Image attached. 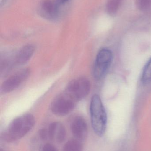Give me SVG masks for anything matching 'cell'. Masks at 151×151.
<instances>
[{
	"mask_svg": "<svg viewBox=\"0 0 151 151\" xmlns=\"http://www.w3.org/2000/svg\"><path fill=\"white\" fill-rule=\"evenodd\" d=\"M68 0H57V4H63L64 3L66 2Z\"/></svg>",
	"mask_w": 151,
	"mask_h": 151,
	"instance_id": "cell-16",
	"label": "cell"
},
{
	"mask_svg": "<svg viewBox=\"0 0 151 151\" xmlns=\"http://www.w3.org/2000/svg\"><path fill=\"white\" fill-rule=\"evenodd\" d=\"M48 137L51 141L58 143H63L66 137V131L64 126L59 122H53L47 129Z\"/></svg>",
	"mask_w": 151,
	"mask_h": 151,
	"instance_id": "cell-8",
	"label": "cell"
},
{
	"mask_svg": "<svg viewBox=\"0 0 151 151\" xmlns=\"http://www.w3.org/2000/svg\"><path fill=\"white\" fill-rule=\"evenodd\" d=\"M90 111L93 130L97 135L102 137L106 130L107 116L102 99L97 94L94 95L91 98Z\"/></svg>",
	"mask_w": 151,
	"mask_h": 151,
	"instance_id": "cell-2",
	"label": "cell"
},
{
	"mask_svg": "<svg viewBox=\"0 0 151 151\" xmlns=\"http://www.w3.org/2000/svg\"><path fill=\"white\" fill-rule=\"evenodd\" d=\"M113 58L112 52L109 49L103 48L98 51L93 69L95 79L100 80L104 77L111 67Z\"/></svg>",
	"mask_w": 151,
	"mask_h": 151,
	"instance_id": "cell-3",
	"label": "cell"
},
{
	"mask_svg": "<svg viewBox=\"0 0 151 151\" xmlns=\"http://www.w3.org/2000/svg\"><path fill=\"white\" fill-rule=\"evenodd\" d=\"M83 146L80 141L71 140L65 144L63 151H82Z\"/></svg>",
	"mask_w": 151,
	"mask_h": 151,
	"instance_id": "cell-12",
	"label": "cell"
},
{
	"mask_svg": "<svg viewBox=\"0 0 151 151\" xmlns=\"http://www.w3.org/2000/svg\"><path fill=\"white\" fill-rule=\"evenodd\" d=\"M91 85L85 77H79L71 81L65 91L78 102L86 97L90 91Z\"/></svg>",
	"mask_w": 151,
	"mask_h": 151,
	"instance_id": "cell-5",
	"label": "cell"
},
{
	"mask_svg": "<svg viewBox=\"0 0 151 151\" xmlns=\"http://www.w3.org/2000/svg\"><path fill=\"white\" fill-rule=\"evenodd\" d=\"M122 0H108L106 4V10L108 14L111 16L115 15L120 7Z\"/></svg>",
	"mask_w": 151,
	"mask_h": 151,
	"instance_id": "cell-13",
	"label": "cell"
},
{
	"mask_svg": "<svg viewBox=\"0 0 151 151\" xmlns=\"http://www.w3.org/2000/svg\"><path fill=\"white\" fill-rule=\"evenodd\" d=\"M41 151H59L54 145L50 143L46 144L43 145Z\"/></svg>",
	"mask_w": 151,
	"mask_h": 151,
	"instance_id": "cell-15",
	"label": "cell"
},
{
	"mask_svg": "<svg viewBox=\"0 0 151 151\" xmlns=\"http://www.w3.org/2000/svg\"><path fill=\"white\" fill-rule=\"evenodd\" d=\"M35 124L32 114H26L14 119L2 134V138L8 142H15L26 135Z\"/></svg>",
	"mask_w": 151,
	"mask_h": 151,
	"instance_id": "cell-1",
	"label": "cell"
},
{
	"mask_svg": "<svg viewBox=\"0 0 151 151\" xmlns=\"http://www.w3.org/2000/svg\"><path fill=\"white\" fill-rule=\"evenodd\" d=\"M35 50L34 46L27 45L23 47L16 54L14 63L17 65H23L26 63L33 56Z\"/></svg>",
	"mask_w": 151,
	"mask_h": 151,
	"instance_id": "cell-9",
	"label": "cell"
},
{
	"mask_svg": "<svg viewBox=\"0 0 151 151\" xmlns=\"http://www.w3.org/2000/svg\"><path fill=\"white\" fill-rule=\"evenodd\" d=\"M30 74V70L28 68H25L12 75L1 85V93L7 94L16 89L27 79Z\"/></svg>",
	"mask_w": 151,
	"mask_h": 151,
	"instance_id": "cell-6",
	"label": "cell"
},
{
	"mask_svg": "<svg viewBox=\"0 0 151 151\" xmlns=\"http://www.w3.org/2000/svg\"><path fill=\"white\" fill-rule=\"evenodd\" d=\"M1 151H4L3 150H2V149H1Z\"/></svg>",
	"mask_w": 151,
	"mask_h": 151,
	"instance_id": "cell-17",
	"label": "cell"
},
{
	"mask_svg": "<svg viewBox=\"0 0 151 151\" xmlns=\"http://www.w3.org/2000/svg\"><path fill=\"white\" fill-rule=\"evenodd\" d=\"M71 129L73 135L77 140L84 141L87 137V125L85 119L81 116H77L73 119Z\"/></svg>",
	"mask_w": 151,
	"mask_h": 151,
	"instance_id": "cell-7",
	"label": "cell"
},
{
	"mask_svg": "<svg viewBox=\"0 0 151 151\" xmlns=\"http://www.w3.org/2000/svg\"><path fill=\"white\" fill-rule=\"evenodd\" d=\"M58 5L50 0H44L41 4V7L43 12L51 17H54L57 16L58 12Z\"/></svg>",
	"mask_w": 151,
	"mask_h": 151,
	"instance_id": "cell-10",
	"label": "cell"
},
{
	"mask_svg": "<svg viewBox=\"0 0 151 151\" xmlns=\"http://www.w3.org/2000/svg\"><path fill=\"white\" fill-rule=\"evenodd\" d=\"M141 81L144 84H148L151 82V58L143 69Z\"/></svg>",
	"mask_w": 151,
	"mask_h": 151,
	"instance_id": "cell-11",
	"label": "cell"
},
{
	"mask_svg": "<svg viewBox=\"0 0 151 151\" xmlns=\"http://www.w3.org/2000/svg\"><path fill=\"white\" fill-rule=\"evenodd\" d=\"M77 102L72 97L65 91L52 101L51 109L53 113L57 116H66L74 110Z\"/></svg>",
	"mask_w": 151,
	"mask_h": 151,
	"instance_id": "cell-4",
	"label": "cell"
},
{
	"mask_svg": "<svg viewBox=\"0 0 151 151\" xmlns=\"http://www.w3.org/2000/svg\"><path fill=\"white\" fill-rule=\"evenodd\" d=\"M138 8L141 10H146L151 6V0H137Z\"/></svg>",
	"mask_w": 151,
	"mask_h": 151,
	"instance_id": "cell-14",
	"label": "cell"
}]
</instances>
